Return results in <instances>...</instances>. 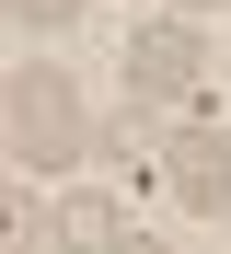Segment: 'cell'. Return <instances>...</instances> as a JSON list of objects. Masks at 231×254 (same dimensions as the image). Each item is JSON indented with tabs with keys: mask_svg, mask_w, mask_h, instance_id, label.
Listing matches in <instances>:
<instances>
[{
	"mask_svg": "<svg viewBox=\"0 0 231 254\" xmlns=\"http://www.w3.org/2000/svg\"><path fill=\"white\" fill-rule=\"evenodd\" d=\"M127 81H151L162 104L197 116V93H208V47H197V23H139V35H127Z\"/></svg>",
	"mask_w": 231,
	"mask_h": 254,
	"instance_id": "2",
	"label": "cell"
},
{
	"mask_svg": "<svg viewBox=\"0 0 231 254\" xmlns=\"http://www.w3.org/2000/svg\"><path fill=\"white\" fill-rule=\"evenodd\" d=\"M127 231H116V196L104 185H81V196H58V254H116Z\"/></svg>",
	"mask_w": 231,
	"mask_h": 254,
	"instance_id": "4",
	"label": "cell"
},
{
	"mask_svg": "<svg viewBox=\"0 0 231 254\" xmlns=\"http://www.w3.org/2000/svg\"><path fill=\"white\" fill-rule=\"evenodd\" d=\"M173 12H208V0H173Z\"/></svg>",
	"mask_w": 231,
	"mask_h": 254,
	"instance_id": "7",
	"label": "cell"
},
{
	"mask_svg": "<svg viewBox=\"0 0 231 254\" xmlns=\"http://www.w3.org/2000/svg\"><path fill=\"white\" fill-rule=\"evenodd\" d=\"M70 12H81V0H12V23H35V35H46V23H70Z\"/></svg>",
	"mask_w": 231,
	"mask_h": 254,
	"instance_id": "5",
	"label": "cell"
},
{
	"mask_svg": "<svg viewBox=\"0 0 231 254\" xmlns=\"http://www.w3.org/2000/svg\"><path fill=\"white\" fill-rule=\"evenodd\" d=\"M12 150L35 162V174H58V162L92 150V127H81V81H70V69H23V81H12Z\"/></svg>",
	"mask_w": 231,
	"mask_h": 254,
	"instance_id": "1",
	"label": "cell"
},
{
	"mask_svg": "<svg viewBox=\"0 0 231 254\" xmlns=\"http://www.w3.org/2000/svg\"><path fill=\"white\" fill-rule=\"evenodd\" d=\"M116 254H162V243H116Z\"/></svg>",
	"mask_w": 231,
	"mask_h": 254,
	"instance_id": "6",
	"label": "cell"
},
{
	"mask_svg": "<svg viewBox=\"0 0 231 254\" xmlns=\"http://www.w3.org/2000/svg\"><path fill=\"white\" fill-rule=\"evenodd\" d=\"M162 185H173L185 208H231V139H220V127H173Z\"/></svg>",
	"mask_w": 231,
	"mask_h": 254,
	"instance_id": "3",
	"label": "cell"
}]
</instances>
